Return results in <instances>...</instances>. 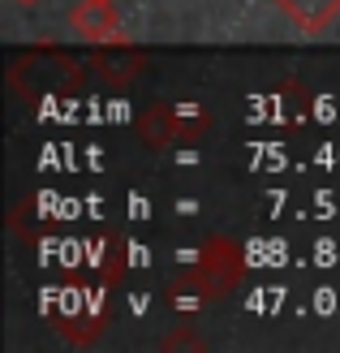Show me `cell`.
I'll return each mask as SVG.
<instances>
[{
    "mask_svg": "<svg viewBox=\"0 0 340 353\" xmlns=\"http://www.w3.org/2000/svg\"><path fill=\"white\" fill-rule=\"evenodd\" d=\"M17 5H34V0H17Z\"/></svg>",
    "mask_w": 340,
    "mask_h": 353,
    "instance_id": "8992f818",
    "label": "cell"
},
{
    "mask_svg": "<svg viewBox=\"0 0 340 353\" xmlns=\"http://www.w3.org/2000/svg\"><path fill=\"white\" fill-rule=\"evenodd\" d=\"M211 130V112L190 108V103H151L138 117V138L151 151H168L172 143H199Z\"/></svg>",
    "mask_w": 340,
    "mask_h": 353,
    "instance_id": "7a4b0ae2",
    "label": "cell"
},
{
    "mask_svg": "<svg viewBox=\"0 0 340 353\" xmlns=\"http://www.w3.org/2000/svg\"><path fill=\"white\" fill-rule=\"evenodd\" d=\"M69 26H74L78 39L95 43V48H125L130 34L121 26V13L108 0H82V5L69 9Z\"/></svg>",
    "mask_w": 340,
    "mask_h": 353,
    "instance_id": "3957f363",
    "label": "cell"
},
{
    "mask_svg": "<svg viewBox=\"0 0 340 353\" xmlns=\"http://www.w3.org/2000/svg\"><path fill=\"white\" fill-rule=\"evenodd\" d=\"M246 276V254L241 245L232 237H211L199 254H194V263L177 276L172 285V297L186 306H199V302H220V297H228L232 289L241 285Z\"/></svg>",
    "mask_w": 340,
    "mask_h": 353,
    "instance_id": "6da1fadb",
    "label": "cell"
},
{
    "mask_svg": "<svg viewBox=\"0 0 340 353\" xmlns=\"http://www.w3.org/2000/svg\"><path fill=\"white\" fill-rule=\"evenodd\" d=\"M95 69H99L103 78H117V82H125V78L134 74V69H142V57H134V52H130V57H125V61H112V57H99V61H95Z\"/></svg>",
    "mask_w": 340,
    "mask_h": 353,
    "instance_id": "5b68a950",
    "label": "cell"
},
{
    "mask_svg": "<svg viewBox=\"0 0 340 353\" xmlns=\"http://www.w3.org/2000/svg\"><path fill=\"white\" fill-rule=\"evenodd\" d=\"M108 5H117V0H108Z\"/></svg>",
    "mask_w": 340,
    "mask_h": 353,
    "instance_id": "52a82bcc",
    "label": "cell"
},
{
    "mask_svg": "<svg viewBox=\"0 0 340 353\" xmlns=\"http://www.w3.org/2000/svg\"><path fill=\"white\" fill-rule=\"evenodd\" d=\"M272 5L306 34H323L340 17V0H272Z\"/></svg>",
    "mask_w": 340,
    "mask_h": 353,
    "instance_id": "277c9868",
    "label": "cell"
}]
</instances>
